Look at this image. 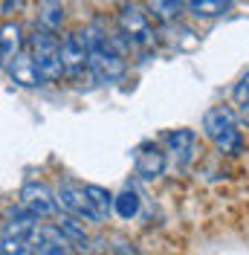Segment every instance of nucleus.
<instances>
[{"instance_id":"1","label":"nucleus","mask_w":249,"mask_h":255,"mask_svg":"<svg viewBox=\"0 0 249 255\" xmlns=\"http://www.w3.org/2000/svg\"><path fill=\"white\" fill-rule=\"evenodd\" d=\"M84 47H87V58H90V73L96 76V81L102 84H116L124 79V55L116 47V41L99 23H90L78 32Z\"/></svg>"},{"instance_id":"2","label":"nucleus","mask_w":249,"mask_h":255,"mask_svg":"<svg viewBox=\"0 0 249 255\" xmlns=\"http://www.w3.org/2000/svg\"><path fill=\"white\" fill-rule=\"evenodd\" d=\"M241 128L244 125H241L235 108L218 105V108H209L203 113V133L223 157H238L244 151V130Z\"/></svg>"},{"instance_id":"3","label":"nucleus","mask_w":249,"mask_h":255,"mask_svg":"<svg viewBox=\"0 0 249 255\" xmlns=\"http://www.w3.org/2000/svg\"><path fill=\"white\" fill-rule=\"evenodd\" d=\"M29 52L35 64H38L44 81H61V76H67L64 73V58H61V41L55 38V32L38 26L29 41Z\"/></svg>"},{"instance_id":"4","label":"nucleus","mask_w":249,"mask_h":255,"mask_svg":"<svg viewBox=\"0 0 249 255\" xmlns=\"http://www.w3.org/2000/svg\"><path fill=\"white\" fill-rule=\"evenodd\" d=\"M116 26H119V32L124 35V41H127L130 47H136V49L154 47V26H151V17H148V12H145L142 6H136V3L119 6V12H116Z\"/></svg>"},{"instance_id":"5","label":"nucleus","mask_w":249,"mask_h":255,"mask_svg":"<svg viewBox=\"0 0 249 255\" xmlns=\"http://www.w3.org/2000/svg\"><path fill=\"white\" fill-rule=\"evenodd\" d=\"M55 197H58V206L67 212V215H76L78 221L87 223H102V218L96 215L90 197L84 194V186H73V183H61L55 189Z\"/></svg>"},{"instance_id":"6","label":"nucleus","mask_w":249,"mask_h":255,"mask_svg":"<svg viewBox=\"0 0 249 255\" xmlns=\"http://www.w3.org/2000/svg\"><path fill=\"white\" fill-rule=\"evenodd\" d=\"M20 203L29 206L38 218H47V215H55V212H58V197H55V191L49 189L47 183H38V180H29V183L20 189Z\"/></svg>"},{"instance_id":"7","label":"nucleus","mask_w":249,"mask_h":255,"mask_svg":"<svg viewBox=\"0 0 249 255\" xmlns=\"http://www.w3.org/2000/svg\"><path fill=\"white\" fill-rule=\"evenodd\" d=\"M61 58H64V73H67L70 79H81V76H84V70H90L87 47H84V41H81V35H78V32L64 35Z\"/></svg>"},{"instance_id":"8","label":"nucleus","mask_w":249,"mask_h":255,"mask_svg":"<svg viewBox=\"0 0 249 255\" xmlns=\"http://www.w3.org/2000/svg\"><path fill=\"white\" fill-rule=\"evenodd\" d=\"M6 67V73H9V79L20 84V87H38V84H44V76H41V70H38V64L32 58V52H17L12 61L3 64Z\"/></svg>"},{"instance_id":"9","label":"nucleus","mask_w":249,"mask_h":255,"mask_svg":"<svg viewBox=\"0 0 249 255\" xmlns=\"http://www.w3.org/2000/svg\"><path fill=\"white\" fill-rule=\"evenodd\" d=\"M133 168H136V174L145 177V180L159 177L165 171V151L156 148V145H142V148H136V154H133Z\"/></svg>"},{"instance_id":"10","label":"nucleus","mask_w":249,"mask_h":255,"mask_svg":"<svg viewBox=\"0 0 249 255\" xmlns=\"http://www.w3.org/2000/svg\"><path fill=\"white\" fill-rule=\"evenodd\" d=\"M17 52H23V29L15 20L0 23V61H12Z\"/></svg>"},{"instance_id":"11","label":"nucleus","mask_w":249,"mask_h":255,"mask_svg":"<svg viewBox=\"0 0 249 255\" xmlns=\"http://www.w3.org/2000/svg\"><path fill=\"white\" fill-rule=\"evenodd\" d=\"M142 9L148 12V17H154L156 23H174L186 12L180 0H142Z\"/></svg>"},{"instance_id":"12","label":"nucleus","mask_w":249,"mask_h":255,"mask_svg":"<svg viewBox=\"0 0 249 255\" xmlns=\"http://www.w3.org/2000/svg\"><path fill=\"white\" fill-rule=\"evenodd\" d=\"M180 3H183L186 12H191L194 17H203V20L226 15L229 6H232V0H180Z\"/></svg>"},{"instance_id":"13","label":"nucleus","mask_w":249,"mask_h":255,"mask_svg":"<svg viewBox=\"0 0 249 255\" xmlns=\"http://www.w3.org/2000/svg\"><path fill=\"white\" fill-rule=\"evenodd\" d=\"M58 229L64 232L67 244H76L81 253H87V250H90V238H87V232H84V226L78 223L76 215H67V212H64L61 218H58Z\"/></svg>"},{"instance_id":"14","label":"nucleus","mask_w":249,"mask_h":255,"mask_svg":"<svg viewBox=\"0 0 249 255\" xmlns=\"http://www.w3.org/2000/svg\"><path fill=\"white\" fill-rule=\"evenodd\" d=\"M232 105H235V113L241 119V125L249 128V70L235 81L232 87Z\"/></svg>"},{"instance_id":"15","label":"nucleus","mask_w":249,"mask_h":255,"mask_svg":"<svg viewBox=\"0 0 249 255\" xmlns=\"http://www.w3.org/2000/svg\"><path fill=\"white\" fill-rule=\"evenodd\" d=\"M165 142L177 157H188L194 151V142H197V133L191 128H177V130H168L165 133Z\"/></svg>"},{"instance_id":"16","label":"nucleus","mask_w":249,"mask_h":255,"mask_svg":"<svg viewBox=\"0 0 249 255\" xmlns=\"http://www.w3.org/2000/svg\"><path fill=\"white\" fill-rule=\"evenodd\" d=\"M84 194L90 197V203H93L96 215H99L102 221H108V215L113 212V200H116V194H110L108 189L93 186V183H87V186H84Z\"/></svg>"},{"instance_id":"17","label":"nucleus","mask_w":249,"mask_h":255,"mask_svg":"<svg viewBox=\"0 0 249 255\" xmlns=\"http://www.w3.org/2000/svg\"><path fill=\"white\" fill-rule=\"evenodd\" d=\"M113 212L124 218V221H130V218H136V212H139V194L133 189H124L122 194H116V200H113Z\"/></svg>"},{"instance_id":"18","label":"nucleus","mask_w":249,"mask_h":255,"mask_svg":"<svg viewBox=\"0 0 249 255\" xmlns=\"http://www.w3.org/2000/svg\"><path fill=\"white\" fill-rule=\"evenodd\" d=\"M64 23V9L58 6V3H49V6H44V12L38 15V26L41 29H49V32H58Z\"/></svg>"},{"instance_id":"19","label":"nucleus","mask_w":249,"mask_h":255,"mask_svg":"<svg viewBox=\"0 0 249 255\" xmlns=\"http://www.w3.org/2000/svg\"><path fill=\"white\" fill-rule=\"evenodd\" d=\"M3 253L6 255H35V244H32L29 238L3 235Z\"/></svg>"},{"instance_id":"20","label":"nucleus","mask_w":249,"mask_h":255,"mask_svg":"<svg viewBox=\"0 0 249 255\" xmlns=\"http://www.w3.org/2000/svg\"><path fill=\"white\" fill-rule=\"evenodd\" d=\"M23 9V0H0V15H15Z\"/></svg>"},{"instance_id":"21","label":"nucleus","mask_w":249,"mask_h":255,"mask_svg":"<svg viewBox=\"0 0 249 255\" xmlns=\"http://www.w3.org/2000/svg\"><path fill=\"white\" fill-rule=\"evenodd\" d=\"M116 253H119V255H136V250H133V247L127 250V247H124V241H119V244H116Z\"/></svg>"},{"instance_id":"22","label":"nucleus","mask_w":249,"mask_h":255,"mask_svg":"<svg viewBox=\"0 0 249 255\" xmlns=\"http://www.w3.org/2000/svg\"><path fill=\"white\" fill-rule=\"evenodd\" d=\"M0 255H6V253H3V241H0Z\"/></svg>"}]
</instances>
